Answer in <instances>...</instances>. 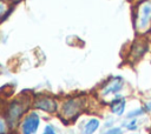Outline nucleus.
<instances>
[{
  "label": "nucleus",
  "mask_w": 151,
  "mask_h": 134,
  "mask_svg": "<svg viewBox=\"0 0 151 134\" xmlns=\"http://www.w3.org/2000/svg\"><path fill=\"white\" fill-rule=\"evenodd\" d=\"M133 22L136 32L140 35L151 31V0H142L137 5Z\"/></svg>",
  "instance_id": "nucleus-1"
},
{
  "label": "nucleus",
  "mask_w": 151,
  "mask_h": 134,
  "mask_svg": "<svg viewBox=\"0 0 151 134\" xmlns=\"http://www.w3.org/2000/svg\"><path fill=\"white\" fill-rule=\"evenodd\" d=\"M86 107V99L83 96H73L63 102L60 108V118L65 121L77 119Z\"/></svg>",
  "instance_id": "nucleus-2"
},
{
  "label": "nucleus",
  "mask_w": 151,
  "mask_h": 134,
  "mask_svg": "<svg viewBox=\"0 0 151 134\" xmlns=\"http://www.w3.org/2000/svg\"><path fill=\"white\" fill-rule=\"evenodd\" d=\"M29 107V98L28 96H20L14 99L7 107V121L9 127H15L24 115V113Z\"/></svg>",
  "instance_id": "nucleus-3"
},
{
  "label": "nucleus",
  "mask_w": 151,
  "mask_h": 134,
  "mask_svg": "<svg viewBox=\"0 0 151 134\" xmlns=\"http://www.w3.org/2000/svg\"><path fill=\"white\" fill-rule=\"evenodd\" d=\"M147 48H149V43L144 38L136 39L132 42V45H131V47L129 49V53H127L129 61L130 62H136L139 59H142L143 55L146 53Z\"/></svg>",
  "instance_id": "nucleus-4"
},
{
  "label": "nucleus",
  "mask_w": 151,
  "mask_h": 134,
  "mask_svg": "<svg viewBox=\"0 0 151 134\" xmlns=\"http://www.w3.org/2000/svg\"><path fill=\"white\" fill-rule=\"evenodd\" d=\"M124 86V80L122 76H113L110 80H107L103 87L100 88V95L101 96H109V95H113L117 94Z\"/></svg>",
  "instance_id": "nucleus-5"
},
{
  "label": "nucleus",
  "mask_w": 151,
  "mask_h": 134,
  "mask_svg": "<svg viewBox=\"0 0 151 134\" xmlns=\"http://www.w3.org/2000/svg\"><path fill=\"white\" fill-rule=\"evenodd\" d=\"M34 107L38 108V109H41L44 112H47V113H54L58 108V103L57 101L52 98V96H48V95H39L34 99V102H33Z\"/></svg>",
  "instance_id": "nucleus-6"
},
{
  "label": "nucleus",
  "mask_w": 151,
  "mask_h": 134,
  "mask_svg": "<svg viewBox=\"0 0 151 134\" xmlns=\"http://www.w3.org/2000/svg\"><path fill=\"white\" fill-rule=\"evenodd\" d=\"M40 119L37 113H29L21 122L20 132L21 134H34L39 127Z\"/></svg>",
  "instance_id": "nucleus-7"
},
{
  "label": "nucleus",
  "mask_w": 151,
  "mask_h": 134,
  "mask_svg": "<svg viewBox=\"0 0 151 134\" xmlns=\"http://www.w3.org/2000/svg\"><path fill=\"white\" fill-rule=\"evenodd\" d=\"M125 106H126V100L123 96H116L110 102L111 112L116 115H122L125 112Z\"/></svg>",
  "instance_id": "nucleus-8"
},
{
  "label": "nucleus",
  "mask_w": 151,
  "mask_h": 134,
  "mask_svg": "<svg viewBox=\"0 0 151 134\" xmlns=\"http://www.w3.org/2000/svg\"><path fill=\"white\" fill-rule=\"evenodd\" d=\"M99 125H100V122L98 119L93 118V119L88 120L84 126V134H93L99 128Z\"/></svg>",
  "instance_id": "nucleus-9"
},
{
  "label": "nucleus",
  "mask_w": 151,
  "mask_h": 134,
  "mask_svg": "<svg viewBox=\"0 0 151 134\" xmlns=\"http://www.w3.org/2000/svg\"><path fill=\"white\" fill-rule=\"evenodd\" d=\"M8 129H9L8 121L5 120L2 116H0V134H7Z\"/></svg>",
  "instance_id": "nucleus-10"
},
{
  "label": "nucleus",
  "mask_w": 151,
  "mask_h": 134,
  "mask_svg": "<svg viewBox=\"0 0 151 134\" xmlns=\"http://www.w3.org/2000/svg\"><path fill=\"white\" fill-rule=\"evenodd\" d=\"M8 11H9L8 5H7L5 1H1V0H0V20H2V19L7 15Z\"/></svg>",
  "instance_id": "nucleus-11"
},
{
  "label": "nucleus",
  "mask_w": 151,
  "mask_h": 134,
  "mask_svg": "<svg viewBox=\"0 0 151 134\" xmlns=\"http://www.w3.org/2000/svg\"><path fill=\"white\" fill-rule=\"evenodd\" d=\"M137 127H138L137 119H131V120L126 123V128H127L129 130H134V129H137Z\"/></svg>",
  "instance_id": "nucleus-12"
},
{
  "label": "nucleus",
  "mask_w": 151,
  "mask_h": 134,
  "mask_svg": "<svg viewBox=\"0 0 151 134\" xmlns=\"http://www.w3.org/2000/svg\"><path fill=\"white\" fill-rule=\"evenodd\" d=\"M104 134H122V129L119 127H114V128H111V129L106 130Z\"/></svg>",
  "instance_id": "nucleus-13"
},
{
  "label": "nucleus",
  "mask_w": 151,
  "mask_h": 134,
  "mask_svg": "<svg viewBox=\"0 0 151 134\" xmlns=\"http://www.w3.org/2000/svg\"><path fill=\"white\" fill-rule=\"evenodd\" d=\"M42 134H55V130H54V128L52 126H46V128H45Z\"/></svg>",
  "instance_id": "nucleus-14"
},
{
  "label": "nucleus",
  "mask_w": 151,
  "mask_h": 134,
  "mask_svg": "<svg viewBox=\"0 0 151 134\" xmlns=\"http://www.w3.org/2000/svg\"><path fill=\"white\" fill-rule=\"evenodd\" d=\"M11 1H14L15 2V1H19V0H11Z\"/></svg>",
  "instance_id": "nucleus-15"
}]
</instances>
